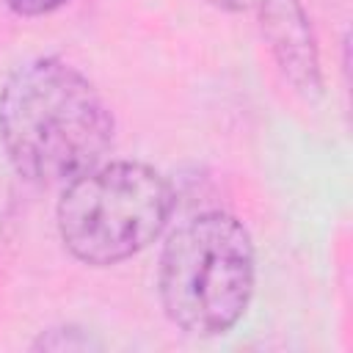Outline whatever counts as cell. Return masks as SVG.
Returning a JSON list of instances; mask_svg holds the SVG:
<instances>
[{
  "mask_svg": "<svg viewBox=\"0 0 353 353\" xmlns=\"http://www.w3.org/2000/svg\"><path fill=\"white\" fill-rule=\"evenodd\" d=\"M262 33L284 77L306 97L320 94V61L309 17L298 0H262Z\"/></svg>",
  "mask_w": 353,
  "mask_h": 353,
  "instance_id": "obj_4",
  "label": "cell"
},
{
  "mask_svg": "<svg viewBox=\"0 0 353 353\" xmlns=\"http://www.w3.org/2000/svg\"><path fill=\"white\" fill-rule=\"evenodd\" d=\"M0 138L25 179L69 185L99 165L113 141V116L85 74L61 58H36L0 91Z\"/></svg>",
  "mask_w": 353,
  "mask_h": 353,
  "instance_id": "obj_1",
  "label": "cell"
},
{
  "mask_svg": "<svg viewBox=\"0 0 353 353\" xmlns=\"http://www.w3.org/2000/svg\"><path fill=\"white\" fill-rule=\"evenodd\" d=\"M6 3L19 17H41V14H50L58 6H63L66 0H6Z\"/></svg>",
  "mask_w": 353,
  "mask_h": 353,
  "instance_id": "obj_5",
  "label": "cell"
},
{
  "mask_svg": "<svg viewBox=\"0 0 353 353\" xmlns=\"http://www.w3.org/2000/svg\"><path fill=\"white\" fill-rule=\"evenodd\" d=\"M174 210L168 179L146 163H110L72 179L58 201V232L85 265H116L160 237Z\"/></svg>",
  "mask_w": 353,
  "mask_h": 353,
  "instance_id": "obj_3",
  "label": "cell"
},
{
  "mask_svg": "<svg viewBox=\"0 0 353 353\" xmlns=\"http://www.w3.org/2000/svg\"><path fill=\"white\" fill-rule=\"evenodd\" d=\"M254 243L226 212L185 221L160 254V301L168 320L193 336L226 334L254 295Z\"/></svg>",
  "mask_w": 353,
  "mask_h": 353,
  "instance_id": "obj_2",
  "label": "cell"
}]
</instances>
